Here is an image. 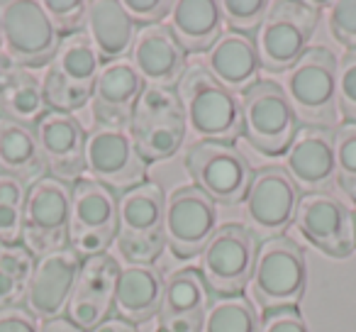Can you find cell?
Wrapping results in <instances>:
<instances>
[{
	"label": "cell",
	"instance_id": "45",
	"mask_svg": "<svg viewBox=\"0 0 356 332\" xmlns=\"http://www.w3.org/2000/svg\"><path fill=\"white\" fill-rule=\"evenodd\" d=\"M0 52H6V40H3V30H0Z\"/></svg>",
	"mask_w": 356,
	"mask_h": 332
},
{
	"label": "cell",
	"instance_id": "7",
	"mask_svg": "<svg viewBox=\"0 0 356 332\" xmlns=\"http://www.w3.org/2000/svg\"><path fill=\"white\" fill-rule=\"evenodd\" d=\"M186 171L195 189L203 191L218 205H239L257 169L237 149V144L198 139L186 149Z\"/></svg>",
	"mask_w": 356,
	"mask_h": 332
},
{
	"label": "cell",
	"instance_id": "5",
	"mask_svg": "<svg viewBox=\"0 0 356 332\" xmlns=\"http://www.w3.org/2000/svg\"><path fill=\"white\" fill-rule=\"evenodd\" d=\"M100 69H103V59L98 49L90 45L86 32L61 37L59 49L54 59L47 64L44 79H42L49 110L74 115L86 103H90Z\"/></svg>",
	"mask_w": 356,
	"mask_h": 332
},
{
	"label": "cell",
	"instance_id": "40",
	"mask_svg": "<svg viewBox=\"0 0 356 332\" xmlns=\"http://www.w3.org/2000/svg\"><path fill=\"white\" fill-rule=\"evenodd\" d=\"M259 332H310L302 313L298 306L276 308V310H264Z\"/></svg>",
	"mask_w": 356,
	"mask_h": 332
},
{
	"label": "cell",
	"instance_id": "41",
	"mask_svg": "<svg viewBox=\"0 0 356 332\" xmlns=\"http://www.w3.org/2000/svg\"><path fill=\"white\" fill-rule=\"evenodd\" d=\"M42 322L25 306L0 308V332H40Z\"/></svg>",
	"mask_w": 356,
	"mask_h": 332
},
{
	"label": "cell",
	"instance_id": "25",
	"mask_svg": "<svg viewBox=\"0 0 356 332\" xmlns=\"http://www.w3.org/2000/svg\"><path fill=\"white\" fill-rule=\"evenodd\" d=\"M163 283L156 264H124L120 267L118 286L113 298V317L129 322V325H142L159 315L161 306Z\"/></svg>",
	"mask_w": 356,
	"mask_h": 332
},
{
	"label": "cell",
	"instance_id": "28",
	"mask_svg": "<svg viewBox=\"0 0 356 332\" xmlns=\"http://www.w3.org/2000/svg\"><path fill=\"white\" fill-rule=\"evenodd\" d=\"M83 32L105 64V61L127 59L137 27L124 13L122 0H88Z\"/></svg>",
	"mask_w": 356,
	"mask_h": 332
},
{
	"label": "cell",
	"instance_id": "15",
	"mask_svg": "<svg viewBox=\"0 0 356 332\" xmlns=\"http://www.w3.org/2000/svg\"><path fill=\"white\" fill-rule=\"evenodd\" d=\"M300 196L302 193L283 166L257 169L244 198V218L259 242L286 235V230L296 223Z\"/></svg>",
	"mask_w": 356,
	"mask_h": 332
},
{
	"label": "cell",
	"instance_id": "30",
	"mask_svg": "<svg viewBox=\"0 0 356 332\" xmlns=\"http://www.w3.org/2000/svg\"><path fill=\"white\" fill-rule=\"evenodd\" d=\"M47 110H49V103H47L42 79L27 69H22L15 81L0 93V115L15 122L35 127Z\"/></svg>",
	"mask_w": 356,
	"mask_h": 332
},
{
	"label": "cell",
	"instance_id": "27",
	"mask_svg": "<svg viewBox=\"0 0 356 332\" xmlns=\"http://www.w3.org/2000/svg\"><path fill=\"white\" fill-rule=\"evenodd\" d=\"M166 20L186 54H208L225 32L220 3L215 0H176Z\"/></svg>",
	"mask_w": 356,
	"mask_h": 332
},
{
	"label": "cell",
	"instance_id": "26",
	"mask_svg": "<svg viewBox=\"0 0 356 332\" xmlns=\"http://www.w3.org/2000/svg\"><path fill=\"white\" fill-rule=\"evenodd\" d=\"M205 69L218 84H222L232 93L242 95L249 86L257 84L259 71H261L254 37L225 30L205 54Z\"/></svg>",
	"mask_w": 356,
	"mask_h": 332
},
{
	"label": "cell",
	"instance_id": "29",
	"mask_svg": "<svg viewBox=\"0 0 356 332\" xmlns=\"http://www.w3.org/2000/svg\"><path fill=\"white\" fill-rule=\"evenodd\" d=\"M0 174L15 176L27 186L47 176L35 127L3 115H0Z\"/></svg>",
	"mask_w": 356,
	"mask_h": 332
},
{
	"label": "cell",
	"instance_id": "16",
	"mask_svg": "<svg viewBox=\"0 0 356 332\" xmlns=\"http://www.w3.org/2000/svg\"><path fill=\"white\" fill-rule=\"evenodd\" d=\"M215 230H218V203L193 184L181 186L166 198L163 237L173 257H198Z\"/></svg>",
	"mask_w": 356,
	"mask_h": 332
},
{
	"label": "cell",
	"instance_id": "38",
	"mask_svg": "<svg viewBox=\"0 0 356 332\" xmlns=\"http://www.w3.org/2000/svg\"><path fill=\"white\" fill-rule=\"evenodd\" d=\"M327 27L346 49H356V0H334L327 6Z\"/></svg>",
	"mask_w": 356,
	"mask_h": 332
},
{
	"label": "cell",
	"instance_id": "8",
	"mask_svg": "<svg viewBox=\"0 0 356 332\" xmlns=\"http://www.w3.org/2000/svg\"><path fill=\"white\" fill-rule=\"evenodd\" d=\"M259 244L261 242L247 225H218L198 254V271L213 296H239L249 288Z\"/></svg>",
	"mask_w": 356,
	"mask_h": 332
},
{
	"label": "cell",
	"instance_id": "14",
	"mask_svg": "<svg viewBox=\"0 0 356 332\" xmlns=\"http://www.w3.org/2000/svg\"><path fill=\"white\" fill-rule=\"evenodd\" d=\"M0 30L10 59L27 71L49 64L61 45L59 32L35 0H0Z\"/></svg>",
	"mask_w": 356,
	"mask_h": 332
},
{
	"label": "cell",
	"instance_id": "20",
	"mask_svg": "<svg viewBox=\"0 0 356 332\" xmlns=\"http://www.w3.org/2000/svg\"><path fill=\"white\" fill-rule=\"evenodd\" d=\"M186 56L188 54L178 45L166 22L137 27L132 49H129V61H132L139 79L144 81V86L176 90L186 69H188Z\"/></svg>",
	"mask_w": 356,
	"mask_h": 332
},
{
	"label": "cell",
	"instance_id": "43",
	"mask_svg": "<svg viewBox=\"0 0 356 332\" xmlns=\"http://www.w3.org/2000/svg\"><path fill=\"white\" fill-rule=\"evenodd\" d=\"M90 332H139V327L129 325V322L120 320V317H108V320H103L95 330H90Z\"/></svg>",
	"mask_w": 356,
	"mask_h": 332
},
{
	"label": "cell",
	"instance_id": "6",
	"mask_svg": "<svg viewBox=\"0 0 356 332\" xmlns=\"http://www.w3.org/2000/svg\"><path fill=\"white\" fill-rule=\"evenodd\" d=\"M307 262L305 252L288 235L264 239L259 244L249 288L264 310L298 306L305 293Z\"/></svg>",
	"mask_w": 356,
	"mask_h": 332
},
{
	"label": "cell",
	"instance_id": "11",
	"mask_svg": "<svg viewBox=\"0 0 356 332\" xmlns=\"http://www.w3.org/2000/svg\"><path fill=\"white\" fill-rule=\"evenodd\" d=\"M118 203L115 191L88 176L71 184L69 247L81 259L108 254L113 247L118 239Z\"/></svg>",
	"mask_w": 356,
	"mask_h": 332
},
{
	"label": "cell",
	"instance_id": "2",
	"mask_svg": "<svg viewBox=\"0 0 356 332\" xmlns=\"http://www.w3.org/2000/svg\"><path fill=\"white\" fill-rule=\"evenodd\" d=\"M281 88L298 122L334 129L337 113V59L327 47H307V52L283 71Z\"/></svg>",
	"mask_w": 356,
	"mask_h": 332
},
{
	"label": "cell",
	"instance_id": "19",
	"mask_svg": "<svg viewBox=\"0 0 356 332\" xmlns=\"http://www.w3.org/2000/svg\"><path fill=\"white\" fill-rule=\"evenodd\" d=\"M118 276L120 264L110 254L83 259L74 293H71L69 306H66L64 313L66 320L74 322L83 332H90L103 320L113 317V298Z\"/></svg>",
	"mask_w": 356,
	"mask_h": 332
},
{
	"label": "cell",
	"instance_id": "31",
	"mask_svg": "<svg viewBox=\"0 0 356 332\" xmlns=\"http://www.w3.org/2000/svg\"><path fill=\"white\" fill-rule=\"evenodd\" d=\"M37 257L25 244H0V308L22 306Z\"/></svg>",
	"mask_w": 356,
	"mask_h": 332
},
{
	"label": "cell",
	"instance_id": "24",
	"mask_svg": "<svg viewBox=\"0 0 356 332\" xmlns=\"http://www.w3.org/2000/svg\"><path fill=\"white\" fill-rule=\"evenodd\" d=\"M142 90L144 81L134 71L129 56L118 61H105L98 74V81H95L93 95H90L93 122L127 127Z\"/></svg>",
	"mask_w": 356,
	"mask_h": 332
},
{
	"label": "cell",
	"instance_id": "42",
	"mask_svg": "<svg viewBox=\"0 0 356 332\" xmlns=\"http://www.w3.org/2000/svg\"><path fill=\"white\" fill-rule=\"evenodd\" d=\"M20 71L22 69L10 59V54H8V52H0V93H3V90H6L13 81H15V76L20 74Z\"/></svg>",
	"mask_w": 356,
	"mask_h": 332
},
{
	"label": "cell",
	"instance_id": "46",
	"mask_svg": "<svg viewBox=\"0 0 356 332\" xmlns=\"http://www.w3.org/2000/svg\"><path fill=\"white\" fill-rule=\"evenodd\" d=\"M351 210H354V225H356V205H354V208H351Z\"/></svg>",
	"mask_w": 356,
	"mask_h": 332
},
{
	"label": "cell",
	"instance_id": "44",
	"mask_svg": "<svg viewBox=\"0 0 356 332\" xmlns=\"http://www.w3.org/2000/svg\"><path fill=\"white\" fill-rule=\"evenodd\" d=\"M40 332H83L81 327H76L74 322H69L66 317H56V320L42 322Z\"/></svg>",
	"mask_w": 356,
	"mask_h": 332
},
{
	"label": "cell",
	"instance_id": "47",
	"mask_svg": "<svg viewBox=\"0 0 356 332\" xmlns=\"http://www.w3.org/2000/svg\"><path fill=\"white\" fill-rule=\"evenodd\" d=\"M159 332H161V330H159Z\"/></svg>",
	"mask_w": 356,
	"mask_h": 332
},
{
	"label": "cell",
	"instance_id": "12",
	"mask_svg": "<svg viewBox=\"0 0 356 332\" xmlns=\"http://www.w3.org/2000/svg\"><path fill=\"white\" fill-rule=\"evenodd\" d=\"M147 166L127 127L93 122L90 129H86L83 176L120 196L147 181Z\"/></svg>",
	"mask_w": 356,
	"mask_h": 332
},
{
	"label": "cell",
	"instance_id": "23",
	"mask_svg": "<svg viewBox=\"0 0 356 332\" xmlns=\"http://www.w3.org/2000/svg\"><path fill=\"white\" fill-rule=\"evenodd\" d=\"M210 301H213V293L198 269H178L163 283L161 306H159V330L200 332Z\"/></svg>",
	"mask_w": 356,
	"mask_h": 332
},
{
	"label": "cell",
	"instance_id": "10",
	"mask_svg": "<svg viewBox=\"0 0 356 332\" xmlns=\"http://www.w3.org/2000/svg\"><path fill=\"white\" fill-rule=\"evenodd\" d=\"M242 137L266 157L286 154L300 129L296 113L283 93L281 84L259 79L242 95Z\"/></svg>",
	"mask_w": 356,
	"mask_h": 332
},
{
	"label": "cell",
	"instance_id": "1",
	"mask_svg": "<svg viewBox=\"0 0 356 332\" xmlns=\"http://www.w3.org/2000/svg\"><path fill=\"white\" fill-rule=\"evenodd\" d=\"M176 93L186 125L200 139L234 144L242 134V98L218 84L205 66H188Z\"/></svg>",
	"mask_w": 356,
	"mask_h": 332
},
{
	"label": "cell",
	"instance_id": "18",
	"mask_svg": "<svg viewBox=\"0 0 356 332\" xmlns=\"http://www.w3.org/2000/svg\"><path fill=\"white\" fill-rule=\"evenodd\" d=\"M83 259L66 244L37 257L22 306L40 322L64 317Z\"/></svg>",
	"mask_w": 356,
	"mask_h": 332
},
{
	"label": "cell",
	"instance_id": "9",
	"mask_svg": "<svg viewBox=\"0 0 356 332\" xmlns=\"http://www.w3.org/2000/svg\"><path fill=\"white\" fill-rule=\"evenodd\" d=\"M127 129L134 147L147 164L173 157L184 147L186 132H188L176 90L144 86Z\"/></svg>",
	"mask_w": 356,
	"mask_h": 332
},
{
	"label": "cell",
	"instance_id": "37",
	"mask_svg": "<svg viewBox=\"0 0 356 332\" xmlns=\"http://www.w3.org/2000/svg\"><path fill=\"white\" fill-rule=\"evenodd\" d=\"M337 113L341 122H356V49L337 61Z\"/></svg>",
	"mask_w": 356,
	"mask_h": 332
},
{
	"label": "cell",
	"instance_id": "36",
	"mask_svg": "<svg viewBox=\"0 0 356 332\" xmlns=\"http://www.w3.org/2000/svg\"><path fill=\"white\" fill-rule=\"evenodd\" d=\"M42 10L59 37L79 35L86 30V15H88L86 0H42Z\"/></svg>",
	"mask_w": 356,
	"mask_h": 332
},
{
	"label": "cell",
	"instance_id": "3",
	"mask_svg": "<svg viewBox=\"0 0 356 332\" xmlns=\"http://www.w3.org/2000/svg\"><path fill=\"white\" fill-rule=\"evenodd\" d=\"M320 3L271 0L264 22L254 35L261 71L283 74L307 52L320 22Z\"/></svg>",
	"mask_w": 356,
	"mask_h": 332
},
{
	"label": "cell",
	"instance_id": "33",
	"mask_svg": "<svg viewBox=\"0 0 356 332\" xmlns=\"http://www.w3.org/2000/svg\"><path fill=\"white\" fill-rule=\"evenodd\" d=\"M27 184L0 174V244L22 242V213H25Z\"/></svg>",
	"mask_w": 356,
	"mask_h": 332
},
{
	"label": "cell",
	"instance_id": "39",
	"mask_svg": "<svg viewBox=\"0 0 356 332\" xmlns=\"http://www.w3.org/2000/svg\"><path fill=\"white\" fill-rule=\"evenodd\" d=\"M124 13L134 27H149V25H161L168 17L171 3L168 0H122Z\"/></svg>",
	"mask_w": 356,
	"mask_h": 332
},
{
	"label": "cell",
	"instance_id": "22",
	"mask_svg": "<svg viewBox=\"0 0 356 332\" xmlns=\"http://www.w3.org/2000/svg\"><path fill=\"white\" fill-rule=\"evenodd\" d=\"M35 132L44 157L47 174L66 184L83 179L86 127L76 120V115L47 110L35 125Z\"/></svg>",
	"mask_w": 356,
	"mask_h": 332
},
{
	"label": "cell",
	"instance_id": "35",
	"mask_svg": "<svg viewBox=\"0 0 356 332\" xmlns=\"http://www.w3.org/2000/svg\"><path fill=\"white\" fill-rule=\"evenodd\" d=\"M268 3L266 0H220L225 30L239 32V35H257L259 25L264 22Z\"/></svg>",
	"mask_w": 356,
	"mask_h": 332
},
{
	"label": "cell",
	"instance_id": "13",
	"mask_svg": "<svg viewBox=\"0 0 356 332\" xmlns=\"http://www.w3.org/2000/svg\"><path fill=\"white\" fill-rule=\"evenodd\" d=\"M71 184L54 176H42L27 186L25 213H22V244L35 257L54 252L69 244Z\"/></svg>",
	"mask_w": 356,
	"mask_h": 332
},
{
	"label": "cell",
	"instance_id": "4",
	"mask_svg": "<svg viewBox=\"0 0 356 332\" xmlns=\"http://www.w3.org/2000/svg\"><path fill=\"white\" fill-rule=\"evenodd\" d=\"M163 208H166L163 189L152 181H144L120 193L115 242L127 264H154L166 249Z\"/></svg>",
	"mask_w": 356,
	"mask_h": 332
},
{
	"label": "cell",
	"instance_id": "21",
	"mask_svg": "<svg viewBox=\"0 0 356 332\" xmlns=\"http://www.w3.org/2000/svg\"><path fill=\"white\" fill-rule=\"evenodd\" d=\"M288 176L300 193H322L337 184L334 174V129L300 125L286 149Z\"/></svg>",
	"mask_w": 356,
	"mask_h": 332
},
{
	"label": "cell",
	"instance_id": "34",
	"mask_svg": "<svg viewBox=\"0 0 356 332\" xmlns=\"http://www.w3.org/2000/svg\"><path fill=\"white\" fill-rule=\"evenodd\" d=\"M334 174L337 186L356 200V122L334 127Z\"/></svg>",
	"mask_w": 356,
	"mask_h": 332
},
{
	"label": "cell",
	"instance_id": "17",
	"mask_svg": "<svg viewBox=\"0 0 356 332\" xmlns=\"http://www.w3.org/2000/svg\"><path fill=\"white\" fill-rule=\"evenodd\" d=\"M298 232L327 257L344 259L356 249L354 210L332 191L302 193L296 210Z\"/></svg>",
	"mask_w": 356,
	"mask_h": 332
},
{
	"label": "cell",
	"instance_id": "32",
	"mask_svg": "<svg viewBox=\"0 0 356 332\" xmlns=\"http://www.w3.org/2000/svg\"><path fill=\"white\" fill-rule=\"evenodd\" d=\"M259 325L261 320L257 317V308L244 293L213 296L200 332H259Z\"/></svg>",
	"mask_w": 356,
	"mask_h": 332
}]
</instances>
